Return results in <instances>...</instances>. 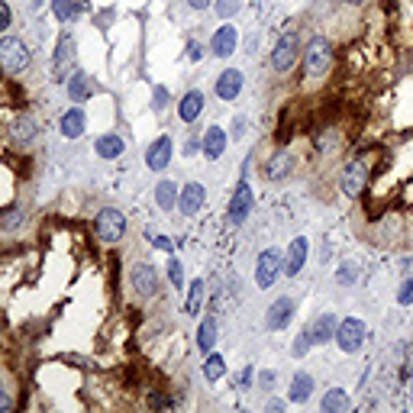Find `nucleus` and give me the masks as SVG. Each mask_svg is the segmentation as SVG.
<instances>
[{
    "label": "nucleus",
    "mask_w": 413,
    "mask_h": 413,
    "mask_svg": "<svg viewBox=\"0 0 413 413\" xmlns=\"http://www.w3.org/2000/svg\"><path fill=\"white\" fill-rule=\"evenodd\" d=\"M349 4H362V0H349Z\"/></svg>",
    "instance_id": "nucleus-50"
},
{
    "label": "nucleus",
    "mask_w": 413,
    "mask_h": 413,
    "mask_svg": "<svg viewBox=\"0 0 413 413\" xmlns=\"http://www.w3.org/2000/svg\"><path fill=\"white\" fill-rule=\"evenodd\" d=\"M349 407H352V400H349V394H345L343 387H329V391L323 394V400H320L323 413H349Z\"/></svg>",
    "instance_id": "nucleus-25"
},
{
    "label": "nucleus",
    "mask_w": 413,
    "mask_h": 413,
    "mask_svg": "<svg viewBox=\"0 0 413 413\" xmlns=\"http://www.w3.org/2000/svg\"><path fill=\"white\" fill-rule=\"evenodd\" d=\"M52 14H55L58 23H71L77 20L81 7H77V0H52Z\"/></svg>",
    "instance_id": "nucleus-32"
},
{
    "label": "nucleus",
    "mask_w": 413,
    "mask_h": 413,
    "mask_svg": "<svg viewBox=\"0 0 413 413\" xmlns=\"http://www.w3.org/2000/svg\"><path fill=\"white\" fill-rule=\"evenodd\" d=\"M313 387H316L313 375H310V371H297L294 378H291V391H287V400H291V404H307V400L313 397Z\"/></svg>",
    "instance_id": "nucleus-21"
},
{
    "label": "nucleus",
    "mask_w": 413,
    "mask_h": 413,
    "mask_svg": "<svg viewBox=\"0 0 413 413\" xmlns=\"http://www.w3.org/2000/svg\"><path fill=\"white\" fill-rule=\"evenodd\" d=\"M149 407H152V410H168L171 407V397H165V394H149Z\"/></svg>",
    "instance_id": "nucleus-37"
},
{
    "label": "nucleus",
    "mask_w": 413,
    "mask_h": 413,
    "mask_svg": "<svg viewBox=\"0 0 413 413\" xmlns=\"http://www.w3.org/2000/svg\"><path fill=\"white\" fill-rule=\"evenodd\" d=\"M294 310H297V304H294V297H278V301H272V307H268V313H265V326L268 329H284L287 323L294 320Z\"/></svg>",
    "instance_id": "nucleus-13"
},
{
    "label": "nucleus",
    "mask_w": 413,
    "mask_h": 413,
    "mask_svg": "<svg viewBox=\"0 0 413 413\" xmlns=\"http://www.w3.org/2000/svg\"><path fill=\"white\" fill-rule=\"evenodd\" d=\"M23 226H26V210L23 207H10V210L0 213V232L4 236H16Z\"/></svg>",
    "instance_id": "nucleus-28"
},
{
    "label": "nucleus",
    "mask_w": 413,
    "mask_h": 413,
    "mask_svg": "<svg viewBox=\"0 0 413 413\" xmlns=\"http://www.w3.org/2000/svg\"><path fill=\"white\" fill-rule=\"evenodd\" d=\"M301 58V43H297V33H284L274 43V52H272V68L278 75H287V71L294 68V62Z\"/></svg>",
    "instance_id": "nucleus-6"
},
{
    "label": "nucleus",
    "mask_w": 413,
    "mask_h": 413,
    "mask_svg": "<svg viewBox=\"0 0 413 413\" xmlns=\"http://www.w3.org/2000/svg\"><path fill=\"white\" fill-rule=\"evenodd\" d=\"M213 345H217V320L207 316V320H200V326H197V349L207 355V352H213Z\"/></svg>",
    "instance_id": "nucleus-29"
},
{
    "label": "nucleus",
    "mask_w": 413,
    "mask_h": 413,
    "mask_svg": "<svg viewBox=\"0 0 413 413\" xmlns=\"http://www.w3.org/2000/svg\"><path fill=\"white\" fill-rule=\"evenodd\" d=\"M178 184L171 181V178H165V181L155 184V203H159L161 210H178Z\"/></svg>",
    "instance_id": "nucleus-27"
},
{
    "label": "nucleus",
    "mask_w": 413,
    "mask_h": 413,
    "mask_svg": "<svg viewBox=\"0 0 413 413\" xmlns=\"http://www.w3.org/2000/svg\"><path fill=\"white\" fill-rule=\"evenodd\" d=\"M301 55H304V75L307 77H323L333 68V45L323 36H313Z\"/></svg>",
    "instance_id": "nucleus-1"
},
{
    "label": "nucleus",
    "mask_w": 413,
    "mask_h": 413,
    "mask_svg": "<svg viewBox=\"0 0 413 413\" xmlns=\"http://www.w3.org/2000/svg\"><path fill=\"white\" fill-rule=\"evenodd\" d=\"M129 281H133V291L139 297H155V294H159V272H155V265H146V262L133 265Z\"/></svg>",
    "instance_id": "nucleus-11"
},
{
    "label": "nucleus",
    "mask_w": 413,
    "mask_h": 413,
    "mask_svg": "<svg viewBox=\"0 0 413 413\" xmlns=\"http://www.w3.org/2000/svg\"><path fill=\"white\" fill-rule=\"evenodd\" d=\"M94 232H97V239L104 245L119 242L123 232H127V217H123V210H117V207H104V210L97 213V220H94Z\"/></svg>",
    "instance_id": "nucleus-4"
},
{
    "label": "nucleus",
    "mask_w": 413,
    "mask_h": 413,
    "mask_svg": "<svg viewBox=\"0 0 413 413\" xmlns=\"http://www.w3.org/2000/svg\"><path fill=\"white\" fill-rule=\"evenodd\" d=\"M291 171H294V155H291V149H274L272 155H268V165H265V175L268 181H284V178H291Z\"/></svg>",
    "instance_id": "nucleus-14"
},
{
    "label": "nucleus",
    "mask_w": 413,
    "mask_h": 413,
    "mask_svg": "<svg viewBox=\"0 0 413 413\" xmlns=\"http://www.w3.org/2000/svg\"><path fill=\"white\" fill-rule=\"evenodd\" d=\"M239 7H242L239 0H213V10H217L220 20H232L239 14Z\"/></svg>",
    "instance_id": "nucleus-33"
},
{
    "label": "nucleus",
    "mask_w": 413,
    "mask_h": 413,
    "mask_svg": "<svg viewBox=\"0 0 413 413\" xmlns=\"http://www.w3.org/2000/svg\"><path fill=\"white\" fill-rule=\"evenodd\" d=\"M352 278H355V268L345 265L343 272H339V284H352Z\"/></svg>",
    "instance_id": "nucleus-43"
},
{
    "label": "nucleus",
    "mask_w": 413,
    "mask_h": 413,
    "mask_svg": "<svg viewBox=\"0 0 413 413\" xmlns=\"http://www.w3.org/2000/svg\"><path fill=\"white\" fill-rule=\"evenodd\" d=\"M203 104H207V97H203L200 91H188V94H184L181 104H178V117H181V123H194V119L203 113Z\"/></svg>",
    "instance_id": "nucleus-24"
},
{
    "label": "nucleus",
    "mask_w": 413,
    "mask_h": 413,
    "mask_svg": "<svg viewBox=\"0 0 413 413\" xmlns=\"http://www.w3.org/2000/svg\"><path fill=\"white\" fill-rule=\"evenodd\" d=\"M188 58H191V62H200V58H203V45L194 43V39L188 43Z\"/></svg>",
    "instance_id": "nucleus-41"
},
{
    "label": "nucleus",
    "mask_w": 413,
    "mask_h": 413,
    "mask_svg": "<svg viewBox=\"0 0 413 413\" xmlns=\"http://www.w3.org/2000/svg\"><path fill=\"white\" fill-rule=\"evenodd\" d=\"M397 304H400V307H410V304H413V278H407L404 284H400V291H397Z\"/></svg>",
    "instance_id": "nucleus-35"
},
{
    "label": "nucleus",
    "mask_w": 413,
    "mask_h": 413,
    "mask_svg": "<svg viewBox=\"0 0 413 413\" xmlns=\"http://www.w3.org/2000/svg\"><path fill=\"white\" fill-rule=\"evenodd\" d=\"M10 23H14V14H10V7L4 4V0H0V33H7Z\"/></svg>",
    "instance_id": "nucleus-38"
},
{
    "label": "nucleus",
    "mask_w": 413,
    "mask_h": 413,
    "mask_svg": "<svg viewBox=\"0 0 413 413\" xmlns=\"http://www.w3.org/2000/svg\"><path fill=\"white\" fill-rule=\"evenodd\" d=\"M171 152H175L171 136H159V139L146 149V168L149 171H165L171 165Z\"/></svg>",
    "instance_id": "nucleus-12"
},
{
    "label": "nucleus",
    "mask_w": 413,
    "mask_h": 413,
    "mask_svg": "<svg viewBox=\"0 0 413 413\" xmlns=\"http://www.w3.org/2000/svg\"><path fill=\"white\" fill-rule=\"evenodd\" d=\"M91 94H94L91 77H87L85 71H71V75H68V97H71V104H85Z\"/></svg>",
    "instance_id": "nucleus-23"
},
{
    "label": "nucleus",
    "mask_w": 413,
    "mask_h": 413,
    "mask_svg": "<svg viewBox=\"0 0 413 413\" xmlns=\"http://www.w3.org/2000/svg\"><path fill=\"white\" fill-rule=\"evenodd\" d=\"M365 339H368V326H365L358 316H345V320H339V326H336V345L345 352V355L362 352Z\"/></svg>",
    "instance_id": "nucleus-3"
},
{
    "label": "nucleus",
    "mask_w": 413,
    "mask_h": 413,
    "mask_svg": "<svg viewBox=\"0 0 413 413\" xmlns=\"http://www.w3.org/2000/svg\"><path fill=\"white\" fill-rule=\"evenodd\" d=\"M203 203H207V188L200 181H188L181 191H178V210L184 217H197L203 210Z\"/></svg>",
    "instance_id": "nucleus-10"
},
{
    "label": "nucleus",
    "mask_w": 413,
    "mask_h": 413,
    "mask_svg": "<svg viewBox=\"0 0 413 413\" xmlns=\"http://www.w3.org/2000/svg\"><path fill=\"white\" fill-rule=\"evenodd\" d=\"M310 345H313V339H310V333H307V329H304V333H301V339H297V343H294V355H304V352H307Z\"/></svg>",
    "instance_id": "nucleus-39"
},
{
    "label": "nucleus",
    "mask_w": 413,
    "mask_h": 413,
    "mask_svg": "<svg viewBox=\"0 0 413 413\" xmlns=\"http://www.w3.org/2000/svg\"><path fill=\"white\" fill-rule=\"evenodd\" d=\"M307 259H310V242L304 236H297V239H291V245H287V252H284V274H301L304 272V265H307Z\"/></svg>",
    "instance_id": "nucleus-15"
},
{
    "label": "nucleus",
    "mask_w": 413,
    "mask_h": 413,
    "mask_svg": "<svg viewBox=\"0 0 413 413\" xmlns=\"http://www.w3.org/2000/svg\"><path fill=\"white\" fill-rule=\"evenodd\" d=\"M58 129H62L65 139H81L87 129V117L81 107H71V110L62 113V119H58Z\"/></svg>",
    "instance_id": "nucleus-19"
},
{
    "label": "nucleus",
    "mask_w": 413,
    "mask_h": 413,
    "mask_svg": "<svg viewBox=\"0 0 413 413\" xmlns=\"http://www.w3.org/2000/svg\"><path fill=\"white\" fill-rule=\"evenodd\" d=\"M410 407H413V381H410Z\"/></svg>",
    "instance_id": "nucleus-49"
},
{
    "label": "nucleus",
    "mask_w": 413,
    "mask_h": 413,
    "mask_svg": "<svg viewBox=\"0 0 413 413\" xmlns=\"http://www.w3.org/2000/svg\"><path fill=\"white\" fill-rule=\"evenodd\" d=\"M94 149H97V155L100 159H119V155H123V139H119L117 133H104L100 136L97 142H94Z\"/></svg>",
    "instance_id": "nucleus-30"
},
{
    "label": "nucleus",
    "mask_w": 413,
    "mask_h": 413,
    "mask_svg": "<svg viewBox=\"0 0 413 413\" xmlns=\"http://www.w3.org/2000/svg\"><path fill=\"white\" fill-rule=\"evenodd\" d=\"M259 385L268 391V387L274 385V371H259Z\"/></svg>",
    "instance_id": "nucleus-44"
},
{
    "label": "nucleus",
    "mask_w": 413,
    "mask_h": 413,
    "mask_svg": "<svg viewBox=\"0 0 413 413\" xmlns=\"http://www.w3.org/2000/svg\"><path fill=\"white\" fill-rule=\"evenodd\" d=\"M242 71L239 68H226L223 75L217 77V97L220 100H226V104H230V100H236L239 94H242Z\"/></svg>",
    "instance_id": "nucleus-20"
},
{
    "label": "nucleus",
    "mask_w": 413,
    "mask_h": 413,
    "mask_svg": "<svg viewBox=\"0 0 413 413\" xmlns=\"http://www.w3.org/2000/svg\"><path fill=\"white\" fill-rule=\"evenodd\" d=\"M281 272H284V255H281L278 249L259 252V259H255V284H259V291H268V287L278 281Z\"/></svg>",
    "instance_id": "nucleus-5"
},
{
    "label": "nucleus",
    "mask_w": 413,
    "mask_h": 413,
    "mask_svg": "<svg viewBox=\"0 0 413 413\" xmlns=\"http://www.w3.org/2000/svg\"><path fill=\"white\" fill-rule=\"evenodd\" d=\"M191 7L194 10H207V7H213V0H188Z\"/></svg>",
    "instance_id": "nucleus-47"
},
{
    "label": "nucleus",
    "mask_w": 413,
    "mask_h": 413,
    "mask_svg": "<svg viewBox=\"0 0 413 413\" xmlns=\"http://www.w3.org/2000/svg\"><path fill=\"white\" fill-rule=\"evenodd\" d=\"M236 49H239V29L230 26V23H226V26H220L217 33L210 36V52L217 58H230Z\"/></svg>",
    "instance_id": "nucleus-17"
},
{
    "label": "nucleus",
    "mask_w": 413,
    "mask_h": 413,
    "mask_svg": "<svg viewBox=\"0 0 413 413\" xmlns=\"http://www.w3.org/2000/svg\"><path fill=\"white\" fill-rule=\"evenodd\" d=\"M10 407H14V400H10V394L0 387V410H10Z\"/></svg>",
    "instance_id": "nucleus-46"
},
{
    "label": "nucleus",
    "mask_w": 413,
    "mask_h": 413,
    "mask_svg": "<svg viewBox=\"0 0 413 413\" xmlns=\"http://www.w3.org/2000/svg\"><path fill=\"white\" fill-rule=\"evenodd\" d=\"M26 65H29V49L23 39H16V36L0 39V71L4 75H20V71H26Z\"/></svg>",
    "instance_id": "nucleus-2"
},
{
    "label": "nucleus",
    "mask_w": 413,
    "mask_h": 413,
    "mask_svg": "<svg viewBox=\"0 0 413 413\" xmlns=\"http://www.w3.org/2000/svg\"><path fill=\"white\" fill-rule=\"evenodd\" d=\"M226 375V358L220 355V352H207V362H203V378L210 381H220Z\"/></svg>",
    "instance_id": "nucleus-31"
},
{
    "label": "nucleus",
    "mask_w": 413,
    "mask_h": 413,
    "mask_svg": "<svg viewBox=\"0 0 413 413\" xmlns=\"http://www.w3.org/2000/svg\"><path fill=\"white\" fill-rule=\"evenodd\" d=\"M203 301H207V281H203V278L191 281L188 301H184V313H188V316H197V313L203 310Z\"/></svg>",
    "instance_id": "nucleus-26"
},
{
    "label": "nucleus",
    "mask_w": 413,
    "mask_h": 413,
    "mask_svg": "<svg viewBox=\"0 0 413 413\" xmlns=\"http://www.w3.org/2000/svg\"><path fill=\"white\" fill-rule=\"evenodd\" d=\"M149 242H152L155 249H161V252H171V242L165 236H155V232H149Z\"/></svg>",
    "instance_id": "nucleus-40"
},
{
    "label": "nucleus",
    "mask_w": 413,
    "mask_h": 413,
    "mask_svg": "<svg viewBox=\"0 0 413 413\" xmlns=\"http://www.w3.org/2000/svg\"><path fill=\"white\" fill-rule=\"evenodd\" d=\"M152 107H155V110H165V107H168V87H155V94H152Z\"/></svg>",
    "instance_id": "nucleus-36"
},
{
    "label": "nucleus",
    "mask_w": 413,
    "mask_h": 413,
    "mask_svg": "<svg viewBox=\"0 0 413 413\" xmlns=\"http://www.w3.org/2000/svg\"><path fill=\"white\" fill-rule=\"evenodd\" d=\"M168 278H171V284L181 291L184 287V268H181V262L178 259H168Z\"/></svg>",
    "instance_id": "nucleus-34"
},
{
    "label": "nucleus",
    "mask_w": 413,
    "mask_h": 413,
    "mask_svg": "<svg viewBox=\"0 0 413 413\" xmlns=\"http://www.w3.org/2000/svg\"><path fill=\"white\" fill-rule=\"evenodd\" d=\"M368 161H362V159H355V161H349L345 165V171H343V178H339V191H343L345 197H362V191L368 188Z\"/></svg>",
    "instance_id": "nucleus-7"
},
{
    "label": "nucleus",
    "mask_w": 413,
    "mask_h": 413,
    "mask_svg": "<svg viewBox=\"0 0 413 413\" xmlns=\"http://www.w3.org/2000/svg\"><path fill=\"white\" fill-rule=\"evenodd\" d=\"M336 326H339L336 313H320L307 323V333H310V339H313V345H326L336 339Z\"/></svg>",
    "instance_id": "nucleus-16"
},
{
    "label": "nucleus",
    "mask_w": 413,
    "mask_h": 413,
    "mask_svg": "<svg viewBox=\"0 0 413 413\" xmlns=\"http://www.w3.org/2000/svg\"><path fill=\"white\" fill-rule=\"evenodd\" d=\"M255 207V197H252V188H249V181H239L236 191H232V200H230V223L232 226H242L245 220H249V213H252Z\"/></svg>",
    "instance_id": "nucleus-9"
},
{
    "label": "nucleus",
    "mask_w": 413,
    "mask_h": 413,
    "mask_svg": "<svg viewBox=\"0 0 413 413\" xmlns=\"http://www.w3.org/2000/svg\"><path fill=\"white\" fill-rule=\"evenodd\" d=\"M239 387H242V391L245 387H252V368H245L242 375H239Z\"/></svg>",
    "instance_id": "nucleus-45"
},
{
    "label": "nucleus",
    "mask_w": 413,
    "mask_h": 413,
    "mask_svg": "<svg viewBox=\"0 0 413 413\" xmlns=\"http://www.w3.org/2000/svg\"><path fill=\"white\" fill-rule=\"evenodd\" d=\"M265 410H272V413L284 410V400H268V404H265Z\"/></svg>",
    "instance_id": "nucleus-48"
},
{
    "label": "nucleus",
    "mask_w": 413,
    "mask_h": 413,
    "mask_svg": "<svg viewBox=\"0 0 413 413\" xmlns=\"http://www.w3.org/2000/svg\"><path fill=\"white\" fill-rule=\"evenodd\" d=\"M226 142H230V136H226L223 127H207V133L200 139V152L207 155V161H217L226 152Z\"/></svg>",
    "instance_id": "nucleus-18"
},
{
    "label": "nucleus",
    "mask_w": 413,
    "mask_h": 413,
    "mask_svg": "<svg viewBox=\"0 0 413 413\" xmlns=\"http://www.w3.org/2000/svg\"><path fill=\"white\" fill-rule=\"evenodd\" d=\"M10 136H14V142H20V146H29V142L39 136V123H36V117H29V113L16 117L14 127H10Z\"/></svg>",
    "instance_id": "nucleus-22"
},
{
    "label": "nucleus",
    "mask_w": 413,
    "mask_h": 413,
    "mask_svg": "<svg viewBox=\"0 0 413 413\" xmlns=\"http://www.w3.org/2000/svg\"><path fill=\"white\" fill-rule=\"evenodd\" d=\"M242 133H245V117H236L232 119V139H242Z\"/></svg>",
    "instance_id": "nucleus-42"
},
{
    "label": "nucleus",
    "mask_w": 413,
    "mask_h": 413,
    "mask_svg": "<svg viewBox=\"0 0 413 413\" xmlns=\"http://www.w3.org/2000/svg\"><path fill=\"white\" fill-rule=\"evenodd\" d=\"M71 68H75V39H71V33H62L55 52H52V75H55V81H68Z\"/></svg>",
    "instance_id": "nucleus-8"
}]
</instances>
